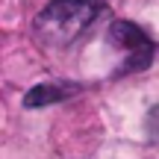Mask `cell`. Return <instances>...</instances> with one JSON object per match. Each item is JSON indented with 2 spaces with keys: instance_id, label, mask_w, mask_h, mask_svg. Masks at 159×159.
I'll list each match as a JSON object with an SVG mask.
<instances>
[{
  "instance_id": "obj_1",
  "label": "cell",
  "mask_w": 159,
  "mask_h": 159,
  "mask_svg": "<svg viewBox=\"0 0 159 159\" xmlns=\"http://www.w3.org/2000/svg\"><path fill=\"white\" fill-rule=\"evenodd\" d=\"M100 9H103L100 0H50L41 9L35 30L50 44H68L94 21Z\"/></svg>"
},
{
  "instance_id": "obj_3",
  "label": "cell",
  "mask_w": 159,
  "mask_h": 159,
  "mask_svg": "<svg viewBox=\"0 0 159 159\" xmlns=\"http://www.w3.org/2000/svg\"><path fill=\"white\" fill-rule=\"evenodd\" d=\"M77 85L74 83H39L24 94V106L27 109H41V106H50V103H62L68 97L77 94Z\"/></svg>"
},
{
  "instance_id": "obj_2",
  "label": "cell",
  "mask_w": 159,
  "mask_h": 159,
  "mask_svg": "<svg viewBox=\"0 0 159 159\" xmlns=\"http://www.w3.org/2000/svg\"><path fill=\"white\" fill-rule=\"evenodd\" d=\"M109 41L124 53V65L118 68V74H130V71H142L153 59V41L148 39L142 27H136L133 21H115L109 27Z\"/></svg>"
}]
</instances>
